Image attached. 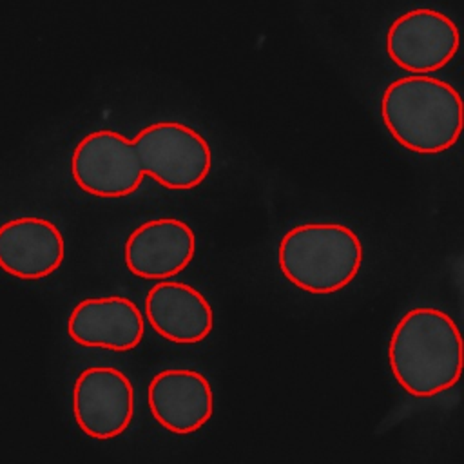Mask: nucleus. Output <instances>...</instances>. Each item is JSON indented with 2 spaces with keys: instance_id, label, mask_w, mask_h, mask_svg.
<instances>
[{
  "instance_id": "7",
  "label": "nucleus",
  "mask_w": 464,
  "mask_h": 464,
  "mask_svg": "<svg viewBox=\"0 0 464 464\" xmlns=\"http://www.w3.org/2000/svg\"><path fill=\"white\" fill-rule=\"evenodd\" d=\"M460 33L450 16L435 9L401 14L386 33V53L401 69L428 74L444 69L459 53Z\"/></svg>"
},
{
  "instance_id": "10",
  "label": "nucleus",
  "mask_w": 464,
  "mask_h": 464,
  "mask_svg": "<svg viewBox=\"0 0 464 464\" xmlns=\"http://www.w3.org/2000/svg\"><path fill=\"white\" fill-rule=\"evenodd\" d=\"M67 335L80 346L130 352L145 335L143 310L125 295L85 297L67 317Z\"/></svg>"
},
{
  "instance_id": "9",
  "label": "nucleus",
  "mask_w": 464,
  "mask_h": 464,
  "mask_svg": "<svg viewBox=\"0 0 464 464\" xmlns=\"http://www.w3.org/2000/svg\"><path fill=\"white\" fill-rule=\"evenodd\" d=\"M152 419L167 431L190 435L214 415V390L208 377L192 368H167L152 375L147 388Z\"/></svg>"
},
{
  "instance_id": "6",
  "label": "nucleus",
  "mask_w": 464,
  "mask_h": 464,
  "mask_svg": "<svg viewBox=\"0 0 464 464\" xmlns=\"http://www.w3.org/2000/svg\"><path fill=\"white\" fill-rule=\"evenodd\" d=\"M72 417L82 433L96 440L123 435L134 417V386L125 372L94 364L72 384Z\"/></svg>"
},
{
  "instance_id": "11",
  "label": "nucleus",
  "mask_w": 464,
  "mask_h": 464,
  "mask_svg": "<svg viewBox=\"0 0 464 464\" xmlns=\"http://www.w3.org/2000/svg\"><path fill=\"white\" fill-rule=\"evenodd\" d=\"M143 315L160 337L174 344H198L214 330L212 304L185 281H156L145 294Z\"/></svg>"
},
{
  "instance_id": "1",
  "label": "nucleus",
  "mask_w": 464,
  "mask_h": 464,
  "mask_svg": "<svg viewBox=\"0 0 464 464\" xmlns=\"http://www.w3.org/2000/svg\"><path fill=\"white\" fill-rule=\"evenodd\" d=\"M462 334L455 319L435 306L402 314L388 341L395 382L415 399L451 390L462 375Z\"/></svg>"
},
{
  "instance_id": "12",
  "label": "nucleus",
  "mask_w": 464,
  "mask_h": 464,
  "mask_svg": "<svg viewBox=\"0 0 464 464\" xmlns=\"http://www.w3.org/2000/svg\"><path fill=\"white\" fill-rule=\"evenodd\" d=\"M65 257L62 230L45 218L24 216L0 225V268L24 281L54 274Z\"/></svg>"
},
{
  "instance_id": "8",
  "label": "nucleus",
  "mask_w": 464,
  "mask_h": 464,
  "mask_svg": "<svg viewBox=\"0 0 464 464\" xmlns=\"http://www.w3.org/2000/svg\"><path fill=\"white\" fill-rule=\"evenodd\" d=\"M196 256V232L178 218L140 223L123 243V265L140 279L160 281L179 276Z\"/></svg>"
},
{
  "instance_id": "5",
  "label": "nucleus",
  "mask_w": 464,
  "mask_h": 464,
  "mask_svg": "<svg viewBox=\"0 0 464 464\" xmlns=\"http://www.w3.org/2000/svg\"><path fill=\"white\" fill-rule=\"evenodd\" d=\"M71 176L85 194L121 199L143 183V169L132 140L112 129L85 134L71 154Z\"/></svg>"
},
{
  "instance_id": "4",
  "label": "nucleus",
  "mask_w": 464,
  "mask_h": 464,
  "mask_svg": "<svg viewBox=\"0 0 464 464\" xmlns=\"http://www.w3.org/2000/svg\"><path fill=\"white\" fill-rule=\"evenodd\" d=\"M143 174L169 190H192L212 170V149L190 125L156 121L132 140Z\"/></svg>"
},
{
  "instance_id": "3",
  "label": "nucleus",
  "mask_w": 464,
  "mask_h": 464,
  "mask_svg": "<svg viewBox=\"0 0 464 464\" xmlns=\"http://www.w3.org/2000/svg\"><path fill=\"white\" fill-rule=\"evenodd\" d=\"M362 256L355 230L334 221L295 225L277 245L283 277L314 295H330L346 288L361 272Z\"/></svg>"
},
{
  "instance_id": "2",
  "label": "nucleus",
  "mask_w": 464,
  "mask_h": 464,
  "mask_svg": "<svg viewBox=\"0 0 464 464\" xmlns=\"http://www.w3.org/2000/svg\"><path fill=\"white\" fill-rule=\"evenodd\" d=\"M381 118L390 136L406 150L435 156L450 150L462 132V98L435 76L411 74L388 83Z\"/></svg>"
}]
</instances>
